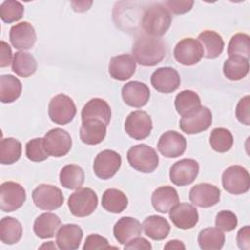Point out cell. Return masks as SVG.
<instances>
[{
  "label": "cell",
  "mask_w": 250,
  "mask_h": 250,
  "mask_svg": "<svg viewBox=\"0 0 250 250\" xmlns=\"http://www.w3.org/2000/svg\"><path fill=\"white\" fill-rule=\"evenodd\" d=\"M133 58L144 66H154L159 63L167 53L166 43L159 37L141 34L132 47Z\"/></svg>",
  "instance_id": "cell-1"
},
{
  "label": "cell",
  "mask_w": 250,
  "mask_h": 250,
  "mask_svg": "<svg viewBox=\"0 0 250 250\" xmlns=\"http://www.w3.org/2000/svg\"><path fill=\"white\" fill-rule=\"evenodd\" d=\"M171 13L164 5L155 3L146 9L141 23L146 34L159 37L166 33L171 25Z\"/></svg>",
  "instance_id": "cell-2"
},
{
  "label": "cell",
  "mask_w": 250,
  "mask_h": 250,
  "mask_svg": "<svg viewBox=\"0 0 250 250\" xmlns=\"http://www.w3.org/2000/svg\"><path fill=\"white\" fill-rule=\"evenodd\" d=\"M127 159L131 167L142 173L153 172L159 163L156 150L145 144L132 146L127 152Z\"/></svg>",
  "instance_id": "cell-3"
},
{
  "label": "cell",
  "mask_w": 250,
  "mask_h": 250,
  "mask_svg": "<svg viewBox=\"0 0 250 250\" xmlns=\"http://www.w3.org/2000/svg\"><path fill=\"white\" fill-rule=\"evenodd\" d=\"M67 205L70 213L75 217H87L98 206V195L89 188H81L70 194Z\"/></svg>",
  "instance_id": "cell-4"
},
{
  "label": "cell",
  "mask_w": 250,
  "mask_h": 250,
  "mask_svg": "<svg viewBox=\"0 0 250 250\" xmlns=\"http://www.w3.org/2000/svg\"><path fill=\"white\" fill-rule=\"evenodd\" d=\"M48 114L54 123L65 125L74 118L76 106L70 97L64 94H59L51 99L48 106Z\"/></svg>",
  "instance_id": "cell-5"
},
{
  "label": "cell",
  "mask_w": 250,
  "mask_h": 250,
  "mask_svg": "<svg viewBox=\"0 0 250 250\" xmlns=\"http://www.w3.org/2000/svg\"><path fill=\"white\" fill-rule=\"evenodd\" d=\"M223 188L231 194H242L249 190L250 177L248 171L240 165L228 167L222 175Z\"/></svg>",
  "instance_id": "cell-6"
},
{
  "label": "cell",
  "mask_w": 250,
  "mask_h": 250,
  "mask_svg": "<svg viewBox=\"0 0 250 250\" xmlns=\"http://www.w3.org/2000/svg\"><path fill=\"white\" fill-rule=\"evenodd\" d=\"M32 200L41 210L52 211L60 208L64 201L62 190L56 186L41 184L32 191Z\"/></svg>",
  "instance_id": "cell-7"
},
{
  "label": "cell",
  "mask_w": 250,
  "mask_h": 250,
  "mask_svg": "<svg viewBox=\"0 0 250 250\" xmlns=\"http://www.w3.org/2000/svg\"><path fill=\"white\" fill-rule=\"evenodd\" d=\"M26 199V192L22 186L16 182H4L0 186V208L9 213L21 208Z\"/></svg>",
  "instance_id": "cell-8"
},
{
  "label": "cell",
  "mask_w": 250,
  "mask_h": 250,
  "mask_svg": "<svg viewBox=\"0 0 250 250\" xmlns=\"http://www.w3.org/2000/svg\"><path fill=\"white\" fill-rule=\"evenodd\" d=\"M212 124L211 110L200 105L198 108L182 116L180 120L181 130L188 135L198 134L206 131Z\"/></svg>",
  "instance_id": "cell-9"
},
{
  "label": "cell",
  "mask_w": 250,
  "mask_h": 250,
  "mask_svg": "<svg viewBox=\"0 0 250 250\" xmlns=\"http://www.w3.org/2000/svg\"><path fill=\"white\" fill-rule=\"evenodd\" d=\"M44 147L47 153L54 157L66 155L72 146L69 133L62 128H54L48 131L44 138Z\"/></svg>",
  "instance_id": "cell-10"
},
{
  "label": "cell",
  "mask_w": 250,
  "mask_h": 250,
  "mask_svg": "<svg viewBox=\"0 0 250 250\" xmlns=\"http://www.w3.org/2000/svg\"><path fill=\"white\" fill-rule=\"evenodd\" d=\"M199 172V164L191 158H184L175 162L169 172L170 181L179 187L191 184L197 177Z\"/></svg>",
  "instance_id": "cell-11"
},
{
  "label": "cell",
  "mask_w": 250,
  "mask_h": 250,
  "mask_svg": "<svg viewBox=\"0 0 250 250\" xmlns=\"http://www.w3.org/2000/svg\"><path fill=\"white\" fill-rule=\"evenodd\" d=\"M121 166V156L114 150L105 149L99 152L94 160L93 169L96 176L102 180L112 178Z\"/></svg>",
  "instance_id": "cell-12"
},
{
  "label": "cell",
  "mask_w": 250,
  "mask_h": 250,
  "mask_svg": "<svg viewBox=\"0 0 250 250\" xmlns=\"http://www.w3.org/2000/svg\"><path fill=\"white\" fill-rule=\"evenodd\" d=\"M125 132L135 140H144L150 135L152 120L144 110L132 111L125 120Z\"/></svg>",
  "instance_id": "cell-13"
},
{
  "label": "cell",
  "mask_w": 250,
  "mask_h": 250,
  "mask_svg": "<svg viewBox=\"0 0 250 250\" xmlns=\"http://www.w3.org/2000/svg\"><path fill=\"white\" fill-rule=\"evenodd\" d=\"M174 57L183 65H193L200 62L203 50L200 43L194 38H184L174 48Z\"/></svg>",
  "instance_id": "cell-14"
},
{
  "label": "cell",
  "mask_w": 250,
  "mask_h": 250,
  "mask_svg": "<svg viewBox=\"0 0 250 250\" xmlns=\"http://www.w3.org/2000/svg\"><path fill=\"white\" fill-rule=\"evenodd\" d=\"M189 200L200 208H209L220 201L221 190L212 184L200 183L193 186L189 190Z\"/></svg>",
  "instance_id": "cell-15"
},
{
  "label": "cell",
  "mask_w": 250,
  "mask_h": 250,
  "mask_svg": "<svg viewBox=\"0 0 250 250\" xmlns=\"http://www.w3.org/2000/svg\"><path fill=\"white\" fill-rule=\"evenodd\" d=\"M187 147L186 138L177 131H167L163 133L157 143L159 152L167 158L181 156Z\"/></svg>",
  "instance_id": "cell-16"
},
{
  "label": "cell",
  "mask_w": 250,
  "mask_h": 250,
  "mask_svg": "<svg viewBox=\"0 0 250 250\" xmlns=\"http://www.w3.org/2000/svg\"><path fill=\"white\" fill-rule=\"evenodd\" d=\"M150 82L152 87L164 94H169L175 92L180 84L181 78L178 71L173 67H159L157 68L150 77Z\"/></svg>",
  "instance_id": "cell-17"
},
{
  "label": "cell",
  "mask_w": 250,
  "mask_h": 250,
  "mask_svg": "<svg viewBox=\"0 0 250 250\" xmlns=\"http://www.w3.org/2000/svg\"><path fill=\"white\" fill-rule=\"evenodd\" d=\"M121 96L127 105L141 108L147 104L150 91L149 88L141 81H130L122 87Z\"/></svg>",
  "instance_id": "cell-18"
},
{
  "label": "cell",
  "mask_w": 250,
  "mask_h": 250,
  "mask_svg": "<svg viewBox=\"0 0 250 250\" xmlns=\"http://www.w3.org/2000/svg\"><path fill=\"white\" fill-rule=\"evenodd\" d=\"M10 42L18 50H29L36 42V32L28 21H21L13 25L9 33Z\"/></svg>",
  "instance_id": "cell-19"
},
{
  "label": "cell",
  "mask_w": 250,
  "mask_h": 250,
  "mask_svg": "<svg viewBox=\"0 0 250 250\" xmlns=\"http://www.w3.org/2000/svg\"><path fill=\"white\" fill-rule=\"evenodd\" d=\"M169 212L170 220L181 229H192L199 219L197 209L193 205L186 202L178 203Z\"/></svg>",
  "instance_id": "cell-20"
},
{
  "label": "cell",
  "mask_w": 250,
  "mask_h": 250,
  "mask_svg": "<svg viewBox=\"0 0 250 250\" xmlns=\"http://www.w3.org/2000/svg\"><path fill=\"white\" fill-rule=\"evenodd\" d=\"M106 127L107 125L100 119L89 118L82 120L79 131L80 139L86 145H98L105 138Z\"/></svg>",
  "instance_id": "cell-21"
},
{
  "label": "cell",
  "mask_w": 250,
  "mask_h": 250,
  "mask_svg": "<svg viewBox=\"0 0 250 250\" xmlns=\"http://www.w3.org/2000/svg\"><path fill=\"white\" fill-rule=\"evenodd\" d=\"M136 70V61L129 54H122L110 59L108 64L109 75L116 80L125 81L133 76Z\"/></svg>",
  "instance_id": "cell-22"
},
{
  "label": "cell",
  "mask_w": 250,
  "mask_h": 250,
  "mask_svg": "<svg viewBox=\"0 0 250 250\" xmlns=\"http://www.w3.org/2000/svg\"><path fill=\"white\" fill-rule=\"evenodd\" d=\"M83 237L82 229L76 224H66L60 227L56 234V243L59 249L75 250L79 247Z\"/></svg>",
  "instance_id": "cell-23"
},
{
  "label": "cell",
  "mask_w": 250,
  "mask_h": 250,
  "mask_svg": "<svg viewBox=\"0 0 250 250\" xmlns=\"http://www.w3.org/2000/svg\"><path fill=\"white\" fill-rule=\"evenodd\" d=\"M113 234L120 244L125 245L142 234V225L133 217H122L115 223Z\"/></svg>",
  "instance_id": "cell-24"
},
{
  "label": "cell",
  "mask_w": 250,
  "mask_h": 250,
  "mask_svg": "<svg viewBox=\"0 0 250 250\" xmlns=\"http://www.w3.org/2000/svg\"><path fill=\"white\" fill-rule=\"evenodd\" d=\"M179 202L178 192L171 186L159 187L151 194V204L160 213H168Z\"/></svg>",
  "instance_id": "cell-25"
},
{
  "label": "cell",
  "mask_w": 250,
  "mask_h": 250,
  "mask_svg": "<svg viewBox=\"0 0 250 250\" xmlns=\"http://www.w3.org/2000/svg\"><path fill=\"white\" fill-rule=\"evenodd\" d=\"M197 41L200 43L203 50V57L206 59H215L219 57L224 50L225 43L222 36L214 30H204L198 37Z\"/></svg>",
  "instance_id": "cell-26"
},
{
  "label": "cell",
  "mask_w": 250,
  "mask_h": 250,
  "mask_svg": "<svg viewBox=\"0 0 250 250\" xmlns=\"http://www.w3.org/2000/svg\"><path fill=\"white\" fill-rule=\"evenodd\" d=\"M111 117V109L109 104L101 98H93L83 106L81 111L82 120L95 118L104 121L106 125L109 124Z\"/></svg>",
  "instance_id": "cell-27"
},
{
  "label": "cell",
  "mask_w": 250,
  "mask_h": 250,
  "mask_svg": "<svg viewBox=\"0 0 250 250\" xmlns=\"http://www.w3.org/2000/svg\"><path fill=\"white\" fill-rule=\"evenodd\" d=\"M61 226V219L54 213H43L39 215L33 224V231L37 237L47 239L54 237Z\"/></svg>",
  "instance_id": "cell-28"
},
{
  "label": "cell",
  "mask_w": 250,
  "mask_h": 250,
  "mask_svg": "<svg viewBox=\"0 0 250 250\" xmlns=\"http://www.w3.org/2000/svg\"><path fill=\"white\" fill-rule=\"evenodd\" d=\"M145 234L153 240H162L166 238L170 232V225L168 221L157 215L146 217L142 225Z\"/></svg>",
  "instance_id": "cell-29"
},
{
  "label": "cell",
  "mask_w": 250,
  "mask_h": 250,
  "mask_svg": "<svg viewBox=\"0 0 250 250\" xmlns=\"http://www.w3.org/2000/svg\"><path fill=\"white\" fill-rule=\"evenodd\" d=\"M21 90V83L16 76L12 74H2L0 76V101L3 104H10L18 100Z\"/></svg>",
  "instance_id": "cell-30"
},
{
  "label": "cell",
  "mask_w": 250,
  "mask_h": 250,
  "mask_svg": "<svg viewBox=\"0 0 250 250\" xmlns=\"http://www.w3.org/2000/svg\"><path fill=\"white\" fill-rule=\"evenodd\" d=\"M224 75L229 80H240L249 72V61L239 56H229L224 62Z\"/></svg>",
  "instance_id": "cell-31"
},
{
  "label": "cell",
  "mask_w": 250,
  "mask_h": 250,
  "mask_svg": "<svg viewBox=\"0 0 250 250\" xmlns=\"http://www.w3.org/2000/svg\"><path fill=\"white\" fill-rule=\"evenodd\" d=\"M37 62L34 57L23 51H19L14 54L12 61V70L21 77H28L35 73Z\"/></svg>",
  "instance_id": "cell-32"
},
{
  "label": "cell",
  "mask_w": 250,
  "mask_h": 250,
  "mask_svg": "<svg viewBox=\"0 0 250 250\" xmlns=\"http://www.w3.org/2000/svg\"><path fill=\"white\" fill-rule=\"evenodd\" d=\"M22 227L20 221L13 217H4L0 221V239L4 244L12 245L20 241Z\"/></svg>",
  "instance_id": "cell-33"
},
{
  "label": "cell",
  "mask_w": 250,
  "mask_h": 250,
  "mask_svg": "<svg viewBox=\"0 0 250 250\" xmlns=\"http://www.w3.org/2000/svg\"><path fill=\"white\" fill-rule=\"evenodd\" d=\"M85 175L83 169L76 164H67L60 172L61 185L68 189H78L84 183Z\"/></svg>",
  "instance_id": "cell-34"
},
{
  "label": "cell",
  "mask_w": 250,
  "mask_h": 250,
  "mask_svg": "<svg viewBox=\"0 0 250 250\" xmlns=\"http://www.w3.org/2000/svg\"><path fill=\"white\" fill-rule=\"evenodd\" d=\"M102 206L110 213L118 214L127 208L128 198L123 191L116 188H108L104 190L102 196Z\"/></svg>",
  "instance_id": "cell-35"
},
{
  "label": "cell",
  "mask_w": 250,
  "mask_h": 250,
  "mask_svg": "<svg viewBox=\"0 0 250 250\" xmlns=\"http://www.w3.org/2000/svg\"><path fill=\"white\" fill-rule=\"evenodd\" d=\"M197 241L202 250H220L225 244V234L218 228H206L199 232Z\"/></svg>",
  "instance_id": "cell-36"
},
{
  "label": "cell",
  "mask_w": 250,
  "mask_h": 250,
  "mask_svg": "<svg viewBox=\"0 0 250 250\" xmlns=\"http://www.w3.org/2000/svg\"><path fill=\"white\" fill-rule=\"evenodd\" d=\"M21 155V144L19 140L9 137L3 138L0 143V162L10 165L17 162Z\"/></svg>",
  "instance_id": "cell-37"
},
{
  "label": "cell",
  "mask_w": 250,
  "mask_h": 250,
  "mask_svg": "<svg viewBox=\"0 0 250 250\" xmlns=\"http://www.w3.org/2000/svg\"><path fill=\"white\" fill-rule=\"evenodd\" d=\"M201 105V101L197 93L191 90H184L175 98V107L177 112L184 116Z\"/></svg>",
  "instance_id": "cell-38"
},
{
  "label": "cell",
  "mask_w": 250,
  "mask_h": 250,
  "mask_svg": "<svg viewBox=\"0 0 250 250\" xmlns=\"http://www.w3.org/2000/svg\"><path fill=\"white\" fill-rule=\"evenodd\" d=\"M233 145V137L226 128H215L210 134V146L217 152H227Z\"/></svg>",
  "instance_id": "cell-39"
},
{
  "label": "cell",
  "mask_w": 250,
  "mask_h": 250,
  "mask_svg": "<svg viewBox=\"0 0 250 250\" xmlns=\"http://www.w3.org/2000/svg\"><path fill=\"white\" fill-rule=\"evenodd\" d=\"M228 55L239 56L246 59L250 57V37L245 33L234 34L228 45Z\"/></svg>",
  "instance_id": "cell-40"
},
{
  "label": "cell",
  "mask_w": 250,
  "mask_h": 250,
  "mask_svg": "<svg viewBox=\"0 0 250 250\" xmlns=\"http://www.w3.org/2000/svg\"><path fill=\"white\" fill-rule=\"evenodd\" d=\"M23 5L15 0H6L0 5V17L6 23H12L21 20L23 16Z\"/></svg>",
  "instance_id": "cell-41"
},
{
  "label": "cell",
  "mask_w": 250,
  "mask_h": 250,
  "mask_svg": "<svg viewBox=\"0 0 250 250\" xmlns=\"http://www.w3.org/2000/svg\"><path fill=\"white\" fill-rule=\"evenodd\" d=\"M25 155L33 162H41L49 157L45 147L43 138H34L26 143Z\"/></svg>",
  "instance_id": "cell-42"
},
{
  "label": "cell",
  "mask_w": 250,
  "mask_h": 250,
  "mask_svg": "<svg viewBox=\"0 0 250 250\" xmlns=\"http://www.w3.org/2000/svg\"><path fill=\"white\" fill-rule=\"evenodd\" d=\"M215 225L218 229L223 231H231L237 226V217L236 215L229 210L220 211L216 215Z\"/></svg>",
  "instance_id": "cell-43"
},
{
  "label": "cell",
  "mask_w": 250,
  "mask_h": 250,
  "mask_svg": "<svg viewBox=\"0 0 250 250\" xmlns=\"http://www.w3.org/2000/svg\"><path fill=\"white\" fill-rule=\"evenodd\" d=\"M249 99L250 98L248 95L240 99L235 109V115L237 120L246 126H249L250 124V111H249L250 100Z\"/></svg>",
  "instance_id": "cell-44"
},
{
  "label": "cell",
  "mask_w": 250,
  "mask_h": 250,
  "mask_svg": "<svg viewBox=\"0 0 250 250\" xmlns=\"http://www.w3.org/2000/svg\"><path fill=\"white\" fill-rule=\"evenodd\" d=\"M111 246L105 237L99 234H90L86 237L85 243L83 245V250H95V249H106Z\"/></svg>",
  "instance_id": "cell-45"
},
{
  "label": "cell",
  "mask_w": 250,
  "mask_h": 250,
  "mask_svg": "<svg viewBox=\"0 0 250 250\" xmlns=\"http://www.w3.org/2000/svg\"><path fill=\"white\" fill-rule=\"evenodd\" d=\"M194 2L193 1H165L164 7L172 14L181 15L191 10Z\"/></svg>",
  "instance_id": "cell-46"
},
{
  "label": "cell",
  "mask_w": 250,
  "mask_h": 250,
  "mask_svg": "<svg viewBox=\"0 0 250 250\" xmlns=\"http://www.w3.org/2000/svg\"><path fill=\"white\" fill-rule=\"evenodd\" d=\"M237 245L242 250H249L250 248V230L249 226H245L241 228L236 236Z\"/></svg>",
  "instance_id": "cell-47"
},
{
  "label": "cell",
  "mask_w": 250,
  "mask_h": 250,
  "mask_svg": "<svg viewBox=\"0 0 250 250\" xmlns=\"http://www.w3.org/2000/svg\"><path fill=\"white\" fill-rule=\"evenodd\" d=\"M0 66L1 67H6L10 63H12V50L11 47L6 43L5 41H1V46H0Z\"/></svg>",
  "instance_id": "cell-48"
},
{
  "label": "cell",
  "mask_w": 250,
  "mask_h": 250,
  "mask_svg": "<svg viewBox=\"0 0 250 250\" xmlns=\"http://www.w3.org/2000/svg\"><path fill=\"white\" fill-rule=\"evenodd\" d=\"M152 248L151 244L144 237H136L124 245V249H148Z\"/></svg>",
  "instance_id": "cell-49"
},
{
  "label": "cell",
  "mask_w": 250,
  "mask_h": 250,
  "mask_svg": "<svg viewBox=\"0 0 250 250\" xmlns=\"http://www.w3.org/2000/svg\"><path fill=\"white\" fill-rule=\"evenodd\" d=\"M71 5L73 6V10L76 12H84L86 10L89 9V7L92 5V2H86V1H82V2H71Z\"/></svg>",
  "instance_id": "cell-50"
},
{
  "label": "cell",
  "mask_w": 250,
  "mask_h": 250,
  "mask_svg": "<svg viewBox=\"0 0 250 250\" xmlns=\"http://www.w3.org/2000/svg\"><path fill=\"white\" fill-rule=\"evenodd\" d=\"M165 249H185V244L180 240H170L167 242V244L164 246Z\"/></svg>",
  "instance_id": "cell-51"
}]
</instances>
